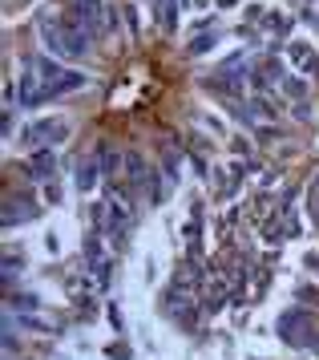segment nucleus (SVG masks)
Masks as SVG:
<instances>
[{
  "label": "nucleus",
  "instance_id": "nucleus-3",
  "mask_svg": "<svg viewBox=\"0 0 319 360\" xmlns=\"http://www.w3.org/2000/svg\"><path fill=\"white\" fill-rule=\"evenodd\" d=\"M158 4H162V20L174 25V0H158Z\"/></svg>",
  "mask_w": 319,
  "mask_h": 360
},
{
  "label": "nucleus",
  "instance_id": "nucleus-2",
  "mask_svg": "<svg viewBox=\"0 0 319 360\" xmlns=\"http://www.w3.org/2000/svg\"><path fill=\"white\" fill-rule=\"evenodd\" d=\"M93 179H97V166H93V162H85V166H81V174H77V182L85 186V191H89V186H93Z\"/></svg>",
  "mask_w": 319,
  "mask_h": 360
},
{
  "label": "nucleus",
  "instance_id": "nucleus-1",
  "mask_svg": "<svg viewBox=\"0 0 319 360\" xmlns=\"http://www.w3.org/2000/svg\"><path fill=\"white\" fill-rule=\"evenodd\" d=\"M65 122H37V126H29V134H25V146H41V142H65Z\"/></svg>",
  "mask_w": 319,
  "mask_h": 360
}]
</instances>
